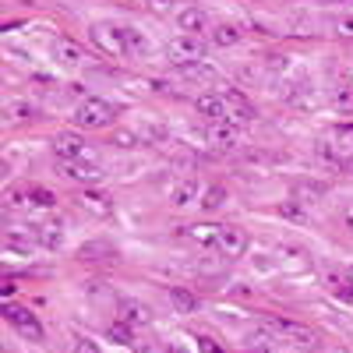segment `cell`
<instances>
[{"label":"cell","instance_id":"19","mask_svg":"<svg viewBox=\"0 0 353 353\" xmlns=\"http://www.w3.org/2000/svg\"><path fill=\"white\" fill-rule=\"evenodd\" d=\"M78 258L81 261H117V248L103 244V241H88V244L78 248Z\"/></svg>","mask_w":353,"mask_h":353},{"label":"cell","instance_id":"18","mask_svg":"<svg viewBox=\"0 0 353 353\" xmlns=\"http://www.w3.org/2000/svg\"><path fill=\"white\" fill-rule=\"evenodd\" d=\"M325 194H329V184H321V181H301L297 188H293V198H297L301 205H318Z\"/></svg>","mask_w":353,"mask_h":353},{"label":"cell","instance_id":"26","mask_svg":"<svg viewBox=\"0 0 353 353\" xmlns=\"http://www.w3.org/2000/svg\"><path fill=\"white\" fill-rule=\"evenodd\" d=\"M176 71H181L184 78H191V81H212V78H216V71H212L209 64H201V61H191V64H176Z\"/></svg>","mask_w":353,"mask_h":353},{"label":"cell","instance_id":"28","mask_svg":"<svg viewBox=\"0 0 353 353\" xmlns=\"http://www.w3.org/2000/svg\"><path fill=\"white\" fill-rule=\"evenodd\" d=\"M226 188H205V194H201V209L205 212H216V209H223L226 205Z\"/></svg>","mask_w":353,"mask_h":353},{"label":"cell","instance_id":"34","mask_svg":"<svg viewBox=\"0 0 353 353\" xmlns=\"http://www.w3.org/2000/svg\"><path fill=\"white\" fill-rule=\"evenodd\" d=\"M110 339L121 346H134V329L124 325V321H117V325H110Z\"/></svg>","mask_w":353,"mask_h":353},{"label":"cell","instance_id":"29","mask_svg":"<svg viewBox=\"0 0 353 353\" xmlns=\"http://www.w3.org/2000/svg\"><path fill=\"white\" fill-rule=\"evenodd\" d=\"M279 216L290 219V223H304V219H307V205H301L297 198H290V201L279 205Z\"/></svg>","mask_w":353,"mask_h":353},{"label":"cell","instance_id":"21","mask_svg":"<svg viewBox=\"0 0 353 353\" xmlns=\"http://www.w3.org/2000/svg\"><path fill=\"white\" fill-rule=\"evenodd\" d=\"M81 209H88L92 216H113V198H106L103 191L88 188V191L81 194Z\"/></svg>","mask_w":353,"mask_h":353},{"label":"cell","instance_id":"39","mask_svg":"<svg viewBox=\"0 0 353 353\" xmlns=\"http://www.w3.org/2000/svg\"><path fill=\"white\" fill-rule=\"evenodd\" d=\"M170 353H191V350H188V346H181V343H173V346H170Z\"/></svg>","mask_w":353,"mask_h":353},{"label":"cell","instance_id":"7","mask_svg":"<svg viewBox=\"0 0 353 353\" xmlns=\"http://www.w3.org/2000/svg\"><path fill=\"white\" fill-rule=\"evenodd\" d=\"M53 152L61 156V163H88L92 159L85 138H78V134H57L53 138Z\"/></svg>","mask_w":353,"mask_h":353},{"label":"cell","instance_id":"32","mask_svg":"<svg viewBox=\"0 0 353 353\" xmlns=\"http://www.w3.org/2000/svg\"><path fill=\"white\" fill-rule=\"evenodd\" d=\"M138 134H141V141H166V138H170V131H166L159 121H145V128H141Z\"/></svg>","mask_w":353,"mask_h":353},{"label":"cell","instance_id":"27","mask_svg":"<svg viewBox=\"0 0 353 353\" xmlns=\"http://www.w3.org/2000/svg\"><path fill=\"white\" fill-rule=\"evenodd\" d=\"M332 103H336V110L353 113V85H350V81H336V88H332Z\"/></svg>","mask_w":353,"mask_h":353},{"label":"cell","instance_id":"10","mask_svg":"<svg viewBox=\"0 0 353 353\" xmlns=\"http://www.w3.org/2000/svg\"><path fill=\"white\" fill-rule=\"evenodd\" d=\"M117 321H124V325H131V329H145V325H152V307L134 301V297H124L121 304H117Z\"/></svg>","mask_w":353,"mask_h":353},{"label":"cell","instance_id":"37","mask_svg":"<svg viewBox=\"0 0 353 353\" xmlns=\"http://www.w3.org/2000/svg\"><path fill=\"white\" fill-rule=\"evenodd\" d=\"M332 32H336V36L353 39V14H339V18L332 21Z\"/></svg>","mask_w":353,"mask_h":353},{"label":"cell","instance_id":"30","mask_svg":"<svg viewBox=\"0 0 353 353\" xmlns=\"http://www.w3.org/2000/svg\"><path fill=\"white\" fill-rule=\"evenodd\" d=\"M110 141H113V149H138L141 134H138V131H128V128H117Z\"/></svg>","mask_w":353,"mask_h":353},{"label":"cell","instance_id":"23","mask_svg":"<svg viewBox=\"0 0 353 353\" xmlns=\"http://www.w3.org/2000/svg\"><path fill=\"white\" fill-rule=\"evenodd\" d=\"M121 39H124V50H128V57H141V53H149V39H145L138 28H131V25H121Z\"/></svg>","mask_w":353,"mask_h":353},{"label":"cell","instance_id":"40","mask_svg":"<svg viewBox=\"0 0 353 353\" xmlns=\"http://www.w3.org/2000/svg\"><path fill=\"white\" fill-rule=\"evenodd\" d=\"M265 353H286V350L283 346H272V350H265Z\"/></svg>","mask_w":353,"mask_h":353},{"label":"cell","instance_id":"17","mask_svg":"<svg viewBox=\"0 0 353 353\" xmlns=\"http://www.w3.org/2000/svg\"><path fill=\"white\" fill-rule=\"evenodd\" d=\"M209 141L216 149H233V145H237V124H230V121L209 124Z\"/></svg>","mask_w":353,"mask_h":353},{"label":"cell","instance_id":"16","mask_svg":"<svg viewBox=\"0 0 353 353\" xmlns=\"http://www.w3.org/2000/svg\"><path fill=\"white\" fill-rule=\"evenodd\" d=\"M184 237H188L191 244H198V248H216V244H219V226L198 223V226H188V230H184Z\"/></svg>","mask_w":353,"mask_h":353},{"label":"cell","instance_id":"36","mask_svg":"<svg viewBox=\"0 0 353 353\" xmlns=\"http://www.w3.org/2000/svg\"><path fill=\"white\" fill-rule=\"evenodd\" d=\"M71 353H103V350H99V343L92 336H74L71 339Z\"/></svg>","mask_w":353,"mask_h":353},{"label":"cell","instance_id":"41","mask_svg":"<svg viewBox=\"0 0 353 353\" xmlns=\"http://www.w3.org/2000/svg\"><path fill=\"white\" fill-rule=\"evenodd\" d=\"M346 276H350V283H353V265H350V269H346Z\"/></svg>","mask_w":353,"mask_h":353},{"label":"cell","instance_id":"4","mask_svg":"<svg viewBox=\"0 0 353 353\" xmlns=\"http://www.w3.org/2000/svg\"><path fill=\"white\" fill-rule=\"evenodd\" d=\"M248 233L241 230V226H219V244H216V251L226 258V261H237V258H244L248 254Z\"/></svg>","mask_w":353,"mask_h":353},{"label":"cell","instance_id":"24","mask_svg":"<svg viewBox=\"0 0 353 353\" xmlns=\"http://www.w3.org/2000/svg\"><path fill=\"white\" fill-rule=\"evenodd\" d=\"M4 117H8L11 124L32 121V117H36V106L28 103V99H8V103H4Z\"/></svg>","mask_w":353,"mask_h":353},{"label":"cell","instance_id":"5","mask_svg":"<svg viewBox=\"0 0 353 353\" xmlns=\"http://www.w3.org/2000/svg\"><path fill=\"white\" fill-rule=\"evenodd\" d=\"M223 99H226V121L230 124L244 128V124L254 121V106H251V99L241 92V88H223Z\"/></svg>","mask_w":353,"mask_h":353},{"label":"cell","instance_id":"6","mask_svg":"<svg viewBox=\"0 0 353 353\" xmlns=\"http://www.w3.org/2000/svg\"><path fill=\"white\" fill-rule=\"evenodd\" d=\"M201 194H205V184L198 176H181L173 188H170V205L173 209H188V205H201Z\"/></svg>","mask_w":353,"mask_h":353},{"label":"cell","instance_id":"38","mask_svg":"<svg viewBox=\"0 0 353 353\" xmlns=\"http://www.w3.org/2000/svg\"><path fill=\"white\" fill-rule=\"evenodd\" d=\"M339 223H343V230L353 237V201H346L343 205V212H339Z\"/></svg>","mask_w":353,"mask_h":353},{"label":"cell","instance_id":"3","mask_svg":"<svg viewBox=\"0 0 353 353\" xmlns=\"http://www.w3.org/2000/svg\"><path fill=\"white\" fill-rule=\"evenodd\" d=\"M4 318H8V325L21 336V339H28V343H43V321L28 311V307H18V304H8L4 307Z\"/></svg>","mask_w":353,"mask_h":353},{"label":"cell","instance_id":"12","mask_svg":"<svg viewBox=\"0 0 353 353\" xmlns=\"http://www.w3.org/2000/svg\"><path fill=\"white\" fill-rule=\"evenodd\" d=\"M92 43L96 46H103L106 53H113V57H128V50H124V39H121V28H113V25H92Z\"/></svg>","mask_w":353,"mask_h":353},{"label":"cell","instance_id":"20","mask_svg":"<svg viewBox=\"0 0 353 353\" xmlns=\"http://www.w3.org/2000/svg\"><path fill=\"white\" fill-rule=\"evenodd\" d=\"M170 304L181 314H194L198 311V293L188 290V286H170Z\"/></svg>","mask_w":353,"mask_h":353},{"label":"cell","instance_id":"31","mask_svg":"<svg viewBox=\"0 0 353 353\" xmlns=\"http://www.w3.org/2000/svg\"><path fill=\"white\" fill-rule=\"evenodd\" d=\"M25 201H28V205H36V209H53V205H57V194L46 191V188H32V191L25 194Z\"/></svg>","mask_w":353,"mask_h":353},{"label":"cell","instance_id":"9","mask_svg":"<svg viewBox=\"0 0 353 353\" xmlns=\"http://www.w3.org/2000/svg\"><path fill=\"white\" fill-rule=\"evenodd\" d=\"M173 21H176V28H181L184 36H201L205 28H209V14H205L198 4H181L173 11Z\"/></svg>","mask_w":353,"mask_h":353},{"label":"cell","instance_id":"25","mask_svg":"<svg viewBox=\"0 0 353 353\" xmlns=\"http://www.w3.org/2000/svg\"><path fill=\"white\" fill-rule=\"evenodd\" d=\"M36 241H39L46 251H61V248H64V230H61V226H39V230H36Z\"/></svg>","mask_w":353,"mask_h":353},{"label":"cell","instance_id":"1","mask_svg":"<svg viewBox=\"0 0 353 353\" xmlns=\"http://www.w3.org/2000/svg\"><path fill=\"white\" fill-rule=\"evenodd\" d=\"M113 121H117V106H110V103H106V99H99V96L81 99V103H78V110H74V124H78V128H85V131L110 128Z\"/></svg>","mask_w":353,"mask_h":353},{"label":"cell","instance_id":"11","mask_svg":"<svg viewBox=\"0 0 353 353\" xmlns=\"http://www.w3.org/2000/svg\"><path fill=\"white\" fill-rule=\"evenodd\" d=\"M53 61L61 64V68H81L85 61V46L74 39V36H61L53 43Z\"/></svg>","mask_w":353,"mask_h":353},{"label":"cell","instance_id":"35","mask_svg":"<svg viewBox=\"0 0 353 353\" xmlns=\"http://www.w3.org/2000/svg\"><path fill=\"white\" fill-rule=\"evenodd\" d=\"M194 343H198V353H230V350H226L219 339H212L209 332H198V336H194Z\"/></svg>","mask_w":353,"mask_h":353},{"label":"cell","instance_id":"22","mask_svg":"<svg viewBox=\"0 0 353 353\" xmlns=\"http://www.w3.org/2000/svg\"><path fill=\"white\" fill-rule=\"evenodd\" d=\"M212 46H219V50H230V46H237L241 43V25H230V21H219L216 28H212V39H209Z\"/></svg>","mask_w":353,"mask_h":353},{"label":"cell","instance_id":"33","mask_svg":"<svg viewBox=\"0 0 353 353\" xmlns=\"http://www.w3.org/2000/svg\"><path fill=\"white\" fill-rule=\"evenodd\" d=\"M329 290L336 293V297H343V301H353V283H350V276H329Z\"/></svg>","mask_w":353,"mask_h":353},{"label":"cell","instance_id":"2","mask_svg":"<svg viewBox=\"0 0 353 353\" xmlns=\"http://www.w3.org/2000/svg\"><path fill=\"white\" fill-rule=\"evenodd\" d=\"M265 325H269V332H272V336L286 339L290 346H301V350H311V353L321 346L318 332H314L311 325H301V321H290V318H269Z\"/></svg>","mask_w":353,"mask_h":353},{"label":"cell","instance_id":"15","mask_svg":"<svg viewBox=\"0 0 353 353\" xmlns=\"http://www.w3.org/2000/svg\"><path fill=\"white\" fill-rule=\"evenodd\" d=\"M286 106H290V110H301V113L314 110V88H311V81L293 85L290 92H286Z\"/></svg>","mask_w":353,"mask_h":353},{"label":"cell","instance_id":"8","mask_svg":"<svg viewBox=\"0 0 353 353\" xmlns=\"http://www.w3.org/2000/svg\"><path fill=\"white\" fill-rule=\"evenodd\" d=\"M201 53H205V43L198 36H176L170 39L166 46V57L173 64H191V61H201Z\"/></svg>","mask_w":353,"mask_h":353},{"label":"cell","instance_id":"13","mask_svg":"<svg viewBox=\"0 0 353 353\" xmlns=\"http://www.w3.org/2000/svg\"><path fill=\"white\" fill-rule=\"evenodd\" d=\"M194 110H198V117H205L209 124L226 121V99H223V92H205V96H198Z\"/></svg>","mask_w":353,"mask_h":353},{"label":"cell","instance_id":"14","mask_svg":"<svg viewBox=\"0 0 353 353\" xmlns=\"http://www.w3.org/2000/svg\"><path fill=\"white\" fill-rule=\"evenodd\" d=\"M64 176H71L74 184H85V188H96L103 181V170L96 163H64Z\"/></svg>","mask_w":353,"mask_h":353}]
</instances>
